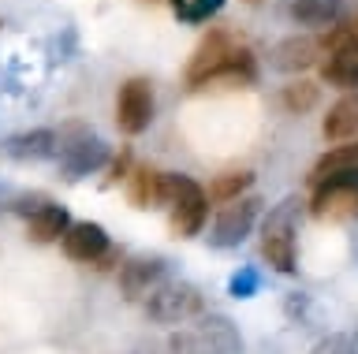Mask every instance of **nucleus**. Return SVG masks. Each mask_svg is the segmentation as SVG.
I'll list each match as a JSON object with an SVG mask.
<instances>
[{"mask_svg":"<svg viewBox=\"0 0 358 354\" xmlns=\"http://www.w3.org/2000/svg\"><path fill=\"white\" fill-rule=\"evenodd\" d=\"M161 205L172 213V231L179 239H194L206 231L209 220V198L206 186H198L183 172H161Z\"/></svg>","mask_w":358,"mask_h":354,"instance_id":"obj_1","label":"nucleus"},{"mask_svg":"<svg viewBox=\"0 0 358 354\" xmlns=\"http://www.w3.org/2000/svg\"><path fill=\"white\" fill-rule=\"evenodd\" d=\"M299 213H302V202L291 194L280 205L268 209V216L262 220V258L284 276H291L299 269V239H295L299 235Z\"/></svg>","mask_w":358,"mask_h":354,"instance_id":"obj_2","label":"nucleus"},{"mask_svg":"<svg viewBox=\"0 0 358 354\" xmlns=\"http://www.w3.org/2000/svg\"><path fill=\"white\" fill-rule=\"evenodd\" d=\"M172 354H243V336L224 314H201L190 332L168 339Z\"/></svg>","mask_w":358,"mask_h":354,"instance_id":"obj_3","label":"nucleus"},{"mask_svg":"<svg viewBox=\"0 0 358 354\" xmlns=\"http://www.w3.org/2000/svg\"><path fill=\"white\" fill-rule=\"evenodd\" d=\"M206 314V298L194 283H183V280H164L157 291L145 298V317L153 320V325H187V320H194Z\"/></svg>","mask_w":358,"mask_h":354,"instance_id":"obj_4","label":"nucleus"},{"mask_svg":"<svg viewBox=\"0 0 358 354\" xmlns=\"http://www.w3.org/2000/svg\"><path fill=\"white\" fill-rule=\"evenodd\" d=\"M257 216H262V198H257V194H246V198H239V202L220 205V213L213 216L209 235H206L209 246L213 250H235L254 231Z\"/></svg>","mask_w":358,"mask_h":354,"instance_id":"obj_5","label":"nucleus"},{"mask_svg":"<svg viewBox=\"0 0 358 354\" xmlns=\"http://www.w3.org/2000/svg\"><path fill=\"white\" fill-rule=\"evenodd\" d=\"M153 112H157V97H153V82L142 79V75H134L120 86L116 94V127L123 135H142V131H150L153 124Z\"/></svg>","mask_w":358,"mask_h":354,"instance_id":"obj_6","label":"nucleus"},{"mask_svg":"<svg viewBox=\"0 0 358 354\" xmlns=\"http://www.w3.org/2000/svg\"><path fill=\"white\" fill-rule=\"evenodd\" d=\"M313 198L310 209L313 216H358V172H343V175H329L321 183H310Z\"/></svg>","mask_w":358,"mask_h":354,"instance_id":"obj_7","label":"nucleus"},{"mask_svg":"<svg viewBox=\"0 0 358 354\" xmlns=\"http://www.w3.org/2000/svg\"><path fill=\"white\" fill-rule=\"evenodd\" d=\"M231 49H235V41H231L228 30H209V34L198 41L194 57L187 64V86H209L213 75L220 71V64L231 57Z\"/></svg>","mask_w":358,"mask_h":354,"instance_id":"obj_8","label":"nucleus"},{"mask_svg":"<svg viewBox=\"0 0 358 354\" xmlns=\"http://www.w3.org/2000/svg\"><path fill=\"white\" fill-rule=\"evenodd\" d=\"M56 157H60V168L67 179H86V175H94L108 164V146L94 135H83L75 142H60Z\"/></svg>","mask_w":358,"mask_h":354,"instance_id":"obj_9","label":"nucleus"},{"mask_svg":"<svg viewBox=\"0 0 358 354\" xmlns=\"http://www.w3.org/2000/svg\"><path fill=\"white\" fill-rule=\"evenodd\" d=\"M60 246H64L67 258L78 261V265H97L108 253L112 239L101 224H94V220H75V224L67 228V235L60 239Z\"/></svg>","mask_w":358,"mask_h":354,"instance_id":"obj_10","label":"nucleus"},{"mask_svg":"<svg viewBox=\"0 0 358 354\" xmlns=\"http://www.w3.org/2000/svg\"><path fill=\"white\" fill-rule=\"evenodd\" d=\"M168 280V261L164 258H131L120 269V291L127 298H150L157 287Z\"/></svg>","mask_w":358,"mask_h":354,"instance_id":"obj_11","label":"nucleus"},{"mask_svg":"<svg viewBox=\"0 0 358 354\" xmlns=\"http://www.w3.org/2000/svg\"><path fill=\"white\" fill-rule=\"evenodd\" d=\"M19 213H27V235L34 242H60L67 235V228L75 224L71 213L56 202H34V205H19Z\"/></svg>","mask_w":358,"mask_h":354,"instance_id":"obj_12","label":"nucleus"},{"mask_svg":"<svg viewBox=\"0 0 358 354\" xmlns=\"http://www.w3.org/2000/svg\"><path fill=\"white\" fill-rule=\"evenodd\" d=\"M0 149L8 153L11 161H49L60 153V135L56 131H22V135H11L0 142Z\"/></svg>","mask_w":358,"mask_h":354,"instance_id":"obj_13","label":"nucleus"},{"mask_svg":"<svg viewBox=\"0 0 358 354\" xmlns=\"http://www.w3.org/2000/svg\"><path fill=\"white\" fill-rule=\"evenodd\" d=\"M317 52H321V45L310 34H291L273 49V68L284 75H302L317 64Z\"/></svg>","mask_w":358,"mask_h":354,"instance_id":"obj_14","label":"nucleus"},{"mask_svg":"<svg viewBox=\"0 0 358 354\" xmlns=\"http://www.w3.org/2000/svg\"><path fill=\"white\" fill-rule=\"evenodd\" d=\"M321 135H324V142H332V146L358 138V94H347L329 108V116H324V124H321Z\"/></svg>","mask_w":358,"mask_h":354,"instance_id":"obj_15","label":"nucleus"},{"mask_svg":"<svg viewBox=\"0 0 358 354\" xmlns=\"http://www.w3.org/2000/svg\"><path fill=\"white\" fill-rule=\"evenodd\" d=\"M343 0H291V19L310 30H329L340 23Z\"/></svg>","mask_w":358,"mask_h":354,"instance_id":"obj_16","label":"nucleus"},{"mask_svg":"<svg viewBox=\"0 0 358 354\" xmlns=\"http://www.w3.org/2000/svg\"><path fill=\"white\" fill-rule=\"evenodd\" d=\"M321 79L336 90L358 94V49H336L321 64Z\"/></svg>","mask_w":358,"mask_h":354,"instance_id":"obj_17","label":"nucleus"},{"mask_svg":"<svg viewBox=\"0 0 358 354\" xmlns=\"http://www.w3.org/2000/svg\"><path fill=\"white\" fill-rule=\"evenodd\" d=\"M217 82H224V86H250V82H257V60H254V52L243 49V45H235L231 57L220 64V71L213 75L209 86H217Z\"/></svg>","mask_w":358,"mask_h":354,"instance_id":"obj_18","label":"nucleus"},{"mask_svg":"<svg viewBox=\"0 0 358 354\" xmlns=\"http://www.w3.org/2000/svg\"><path fill=\"white\" fill-rule=\"evenodd\" d=\"M343 172H358V138L340 142V146H332L324 153V157L313 164L310 183H321V179H329V175H343Z\"/></svg>","mask_w":358,"mask_h":354,"instance_id":"obj_19","label":"nucleus"},{"mask_svg":"<svg viewBox=\"0 0 358 354\" xmlns=\"http://www.w3.org/2000/svg\"><path fill=\"white\" fill-rule=\"evenodd\" d=\"M280 105H284L291 116H306V112H313V108L321 105V86L310 82V79L287 82L284 90H280Z\"/></svg>","mask_w":358,"mask_h":354,"instance_id":"obj_20","label":"nucleus"},{"mask_svg":"<svg viewBox=\"0 0 358 354\" xmlns=\"http://www.w3.org/2000/svg\"><path fill=\"white\" fill-rule=\"evenodd\" d=\"M127 194L138 209L161 205V172L157 168H134L127 175Z\"/></svg>","mask_w":358,"mask_h":354,"instance_id":"obj_21","label":"nucleus"},{"mask_svg":"<svg viewBox=\"0 0 358 354\" xmlns=\"http://www.w3.org/2000/svg\"><path fill=\"white\" fill-rule=\"evenodd\" d=\"M250 186H254V172H224V175H217V179L209 183L206 198H209V202L228 205V202H239V198H246V191H250Z\"/></svg>","mask_w":358,"mask_h":354,"instance_id":"obj_22","label":"nucleus"},{"mask_svg":"<svg viewBox=\"0 0 358 354\" xmlns=\"http://www.w3.org/2000/svg\"><path fill=\"white\" fill-rule=\"evenodd\" d=\"M257 291H262V272H257L254 265H239V269L231 272V280H228V295L246 302V298H254Z\"/></svg>","mask_w":358,"mask_h":354,"instance_id":"obj_23","label":"nucleus"},{"mask_svg":"<svg viewBox=\"0 0 358 354\" xmlns=\"http://www.w3.org/2000/svg\"><path fill=\"white\" fill-rule=\"evenodd\" d=\"M172 8L183 23H206L224 8V0H172Z\"/></svg>","mask_w":358,"mask_h":354,"instance_id":"obj_24","label":"nucleus"},{"mask_svg":"<svg viewBox=\"0 0 358 354\" xmlns=\"http://www.w3.org/2000/svg\"><path fill=\"white\" fill-rule=\"evenodd\" d=\"M321 49H329V52H336V49H358V19H347V23L329 27Z\"/></svg>","mask_w":358,"mask_h":354,"instance_id":"obj_25","label":"nucleus"},{"mask_svg":"<svg viewBox=\"0 0 358 354\" xmlns=\"http://www.w3.org/2000/svg\"><path fill=\"white\" fill-rule=\"evenodd\" d=\"M313 354H358V343H355V336H347V332H332V336L317 339Z\"/></svg>","mask_w":358,"mask_h":354,"instance_id":"obj_26","label":"nucleus"},{"mask_svg":"<svg viewBox=\"0 0 358 354\" xmlns=\"http://www.w3.org/2000/svg\"><path fill=\"white\" fill-rule=\"evenodd\" d=\"M246 4H262V0H246Z\"/></svg>","mask_w":358,"mask_h":354,"instance_id":"obj_27","label":"nucleus"},{"mask_svg":"<svg viewBox=\"0 0 358 354\" xmlns=\"http://www.w3.org/2000/svg\"><path fill=\"white\" fill-rule=\"evenodd\" d=\"M355 343H358V336H355Z\"/></svg>","mask_w":358,"mask_h":354,"instance_id":"obj_28","label":"nucleus"}]
</instances>
